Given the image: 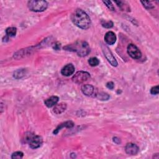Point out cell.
<instances>
[{
    "label": "cell",
    "instance_id": "8",
    "mask_svg": "<svg viewBox=\"0 0 159 159\" xmlns=\"http://www.w3.org/2000/svg\"><path fill=\"white\" fill-rule=\"evenodd\" d=\"M125 152L129 155H134L138 153L139 152V147L133 143H128L125 147Z\"/></svg>",
    "mask_w": 159,
    "mask_h": 159
},
{
    "label": "cell",
    "instance_id": "7",
    "mask_svg": "<svg viewBox=\"0 0 159 159\" xmlns=\"http://www.w3.org/2000/svg\"><path fill=\"white\" fill-rule=\"evenodd\" d=\"M42 142H43V140L40 136L34 134V135L32 137V139L30 140L28 143L30 148L33 149H35L41 146Z\"/></svg>",
    "mask_w": 159,
    "mask_h": 159
},
{
    "label": "cell",
    "instance_id": "25",
    "mask_svg": "<svg viewBox=\"0 0 159 159\" xmlns=\"http://www.w3.org/2000/svg\"><path fill=\"white\" fill-rule=\"evenodd\" d=\"M113 140H114V142H116V143H119L120 142L119 139L118 138H117V137H114V138H113Z\"/></svg>",
    "mask_w": 159,
    "mask_h": 159
},
{
    "label": "cell",
    "instance_id": "17",
    "mask_svg": "<svg viewBox=\"0 0 159 159\" xmlns=\"http://www.w3.org/2000/svg\"><path fill=\"white\" fill-rule=\"evenodd\" d=\"M88 63L91 66H96L99 64V60L96 57H91L89 59Z\"/></svg>",
    "mask_w": 159,
    "mask_h": 159
},
{
    "label": "cell",
    "instance_id": "2",
    "mask_svg": "<svg viewBox=\"0 0 159 159\" xmlns=\"http://www.w3.org/2000/svg\"><path fill=\"white\" fill-rule=\"evenodd\" d=\"M64 49L73 51L77 53L79 56L84 57L90 52V48L88 43L84 41H77L74 43L68 45L64 47Z\"/></svg>",
    "mask_w": 159,
    "mask_h": 159
},
{
    "label": "cell",
    "instance_id": "19",
    "mask_svg": "<svg viewBox=\"0 0 159 159\" xmlns=\"http://www.w3.org/2000/svg\"><path fill=\"white\" fill-rule=\"evenodd\" d=\"M24 156V153L22 152L17 151L13 153L11 155V158L12 159H17V158H22Z\"/></svg>",
    "mask_w": 159,
    "mask_h": 159
},
{
    "label": "cell",
    "instance_id": "11",
    "mask_svg": "<svg viewBox=\"0 0 159 159\" xmlns=\"http://www.w3.org/2000/svg\"><path fill=\"white\" fill-rule=\"evenodd\" d=\"M81 91L86 96H92L95 93V89L94 86L91 84H84L81 87Z\"/></svg>",
    "mask_w": 159,
    "mask_h": 159
},
{
    "label": "cell",
    "instance_id": "16",
    "mask_svg": "<svg viewBox=\"0 0 159 159\" xmlns=\"http://www.w3.org/2000/svg\"><path fill=\"white\" fill-rule=\"evenodd\" d=\"M96 96L100 100H107L109 98V96L107 93L103 92L96 93Z\"/></svg>",
    "mask_w": 159,
    "mask_h": 159
},
{
    "label": "cell",
    "instance_id": "18",
    "mask_svg": "<svg viewBox=\"0 0 159 159\" xmlns=\"http://www.w3.org/2000/svg\"><path fill=\"white\" fill-rule=\"evenodd\" d=\"M101 25L102 27H105V28H111L113 27V22L111 21V20H107V21H106V20H102L101 21Z\"/></svg>",
    "mask_w": 159,
    "mask_h": 159
},
{
    "label": "cell",
    "instance_id": "5",
    "mask_svg": "<svg viewBox=\"0 0 159 159\" xmlns=\"http://www.w3.org/2000/svg\"><path fill=\"white\" fill-rule=\"evenodd\" d=\"M127 53L130 57H131L134 59H139L142 53L138 47L132 43H130L127 47Z\"/></svg>",
    "mask_w": 159,
    "mask_h": 159
},
{
    "label": "cell",
    "instance_id": "1",
    "mask_svg": "<svg viewBox=\"0 0 159 159\" xmlns=\"http://www.w3.org/2000/svg\"><path fill=\"white\" fill-rule=\"evenodd\" d=\"M73 23L82 29H87L91 24V20L88 15L82 9H76L71 16Z\"/></svg>",
    "mask_w": 159,
    "mask_h": 159
},
{
    "label": "cell",
    "instance_id": "23",
    "mask_svg": "<svg viewBox=\"0 0 159 159\" xmlns=\"http://www.w3.org/2000/svg\"><path fill=\"white\" fill-rule=\"evenodd\" d=\"M150 93L152 94H158L159 93V88L158 86H155L154 87H152L150 89Z\"/></svg>",
    "mask_w": 159,
    "mask_h": 159
},
{
    "label": "cell",
    "instance_id": "24",
    "mask_svg": "<svg viewBox=\"0 0 159 159\" xmlns=\"http://www.w3.org/2000/svg\"><path fill=\"white\" fill-rule=\"evenodd\" d=\"M106 87L110 89H113L114 87V84L113 82L112 81H109L108 83H107L106 84Z\"/></svg>",
    "mask_w": 159,
    "mask_h": 159
},
{
    "label": "cell",
    "instance_id": "20",
    "mask_svg": "<svg viewBox=\"0 0 159 159\" xmlns=\"http://www.w3.org/2000/svg\"><path fill=\"white\" fill-rule=\"evenodd\" d=\"M34 135V134L31 133V132H27L25 134L24 137V141L25 143H29L30 140L32 139V137Z\"/></svg>",
    "mask_w": 159,
    "mask_h": 159
},
{
    "label": "cell",
    "instance_id": "12",
    "mask_svg": "<svg viewBox=\"0 0 159 159\" xmlns=\"http://www.w3.org/2000/svg\"><path fill=\"white\" fill-rule=\"evenodd\" d=\"M58 100H59V98L58 96H52L49 98L45 99L44 101V103L47 107H52L57 104V102H58Z\"/></svg>",
    "mask_w": 159,
    "mask_h": 159
},
{
    "label": "cell",
    "instance_id": "14",
    "mask_svg": "<svg viewBox=\"0 0 159 159\" xmlns=\"http://www.w3.org/2000/svg\"><path fill=\"white\" fill-rule=\"evenodd\" d=\"M74 125V123L71 121V120H69V121H66L65 122H63L60 124H59L57 127L56 129L54 130L53 131V134H57L62 128H64V127H66V128H71L73 127Z\"/></svg>",
    "mask_w": 159,
    "mask_h": 159
},
{
    "label": "cell",
    "instance_id": "4",
    "mask_svg": "<svg viewBox=\"0 0 159 159\" xmlns=\"http://www.w3.org/2000/svg\"><path fill=\"white\" fill-rule=\"evenodd\" d=\"M90 78V75L86 71H80L76 72L72 78L73 81L77 84H81L88 81Z\"/></svg>",
    "mask_w": 159,
    "mask_h": 159
},
{
    "label": "cell",
    "instance_id": "21",
    "mask_svg": "<svg viewBox=\"0 0 159 159\" xmlns=\"http://www.w3.org/2000/svg\"><path fill=\"white\" fill-rule=\"evenodd\" d=\"M141 2L143 5V6L145 8H147V9H152V8L154 7L153 5L150 2H148V1H141Z\"/></svg>",
    "mask_w": 159,
    "mask_h": 159
},
{
    "label": "cell",
    "instance_id": "15",
    "mask_svg": "<svg viewBox=\"0 0 159 159\" xmlns=\"http://www.w3.org/2000/svg\"><path fill=\"white\" fill-rule=\"evenodd\" d=\"M16 32H17V29L14 27H8L6 30V35L8 37H14V36H15L16 34Z\"/></svg>",
    "mask_w": 159,
    "mask_h": 159
},
{
    "label": "cell",
    "instance_id": "13",
    "mask_svg": "<svg viewBox=\"0 0 159 159\" xmlns=\"http://www.w3.org/2000/svg\"><path fill=\"white\" fill-rule=\"evenodd\" d=\"M66 109V104L65 102H60L54 106L53 112L56 114H60L64 112Z\"/></svg>",
    "mask_w": 159,
    "mask_h": 159
},
{
    "label": "cell",
    "instance_id": "9",
    "mask_svg": "<svg viewBox=\"0 0 159 159\" xmlns=\"http://www.w3.org/2000/svg\"><path fill=\"white\" fill-rule=\"evenodd\" d=\"M75 66H73V64L69 63L65 65L61 70V73L63 76H69L73 74L75 72Z\"/></svg>",
    "mask_w": 159,
    "mask_h": 159
},
{
    "label": "cell",
    "instance_id": "22",
    "mask_svg": "<svg viewBox=\"0 0 159 159\" xmlns=\"http://www.w3.org/2000/svg\"><path fill=\"white\" fill-rule=\"evenodd\" d=\"M103 2H104V4H106V6L110 10H111V11H114V6L112 5L111 1H104Z\"/></svg>",
    "mask_w": 159,
    "mask_h": 159
},
{
    "label": "cell",
    "instance_id": "10",
    "mask_svg": "<svg viewBox=\"0 0 159 159\" xmlns=\"http://www.w3.org/2000/svg\"><path fill=\"white\" fill-rule=\"evenodd\" d=\"M104 40L108 45H113L116 41V36L112 31H108L104 35Z\"/></svg>",
    "mask_w": 159,
    "mask_h": 159
},
{
    "label": "cell",
    "instance_id": "6",
    "mask_svg": "<svg viewBox=\"0 0 159 159\" xmlns=\"http://www.w3.org/2000/svg\"><path fill=\"white\" fill-rule=\"evenodd\" d=\"M101 47H102V52L104 54V56L106 57V58H107L108 61L111 64V65H112L114 66H116L117 65V62L116 58H114V57L113 56L112 52L109 50V48L103 44H102Z\"/></svg>",
    "mask_w": 159,
    "mask_h": 159
},
{
    "label": "cell",
    "instance_id": "3",
    "mask_svg": "<svg viewBox=\"0 0 159 159\" xmlns=\"http://www.w3.org/2000/svg\"><path fill=\"white\" fill-rule=\"evenodd\" d=\"M27 6L32 11L42 12L47 9L48 2L46 1H29Z\"/></svg>",
    "mask_w": 159,
    "mask_h": 159
}]
</instances>
